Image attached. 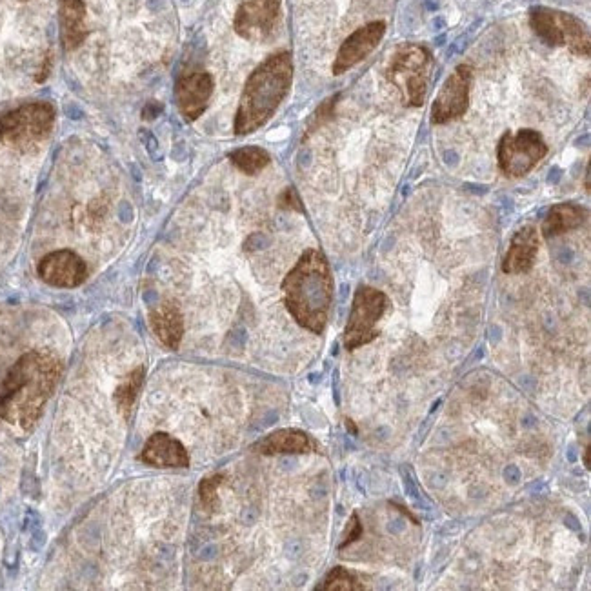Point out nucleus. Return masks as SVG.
I'll return each mask as SVG.
<instances>
[{
  "instance_id": "423d86ee",
  "label": "nucleus",
  "mask_w": 591,
  "mask_h": 591,
  "mask_svg": "<svg viewBox=\"0 0 591 591\" xmlns=\"http://www.w3.org/2000/svg\"><path fill=\"white\" fill-rule=\"evenodd\" d=\"M530 24L551 48L568 46L575 55H590V30L575 15L539 6L531 10Z\"/></svg>"
},
{
  "instance_id": "7ed1b4c3",
  "label": "nucleus",
  "mask_w": 591,
  "mask_h": 591,
  "mask_svg": "<svg viewBox=\"0 0 591 591\" xmlns=\"http://www.w3.org/2000/svg\"><path fill=\"white\" fill-rule=\"evenodd\" d=\"M293 81V61L288 51L268 57L242 90L239 110L235 117V133L250 135L270 121L271 115L286 99Z\"/></svg>"
},
{
  "instance_id": "20e7f679",
  "label": "nucleus",
  "mask_w": 591,
  "mask_h": 591,
  "mask_svg": "<svg viewBox=\"0 0 591 591\" xmlns=\"http://www.w3.org/2000/svg\"><path fill=\"white\" fill-rule=\"evenodd\" d=\"M433 57L430 50L419 44H406L395 51L386 70L388 81L401 91L406 106H422L430 84Z\"/></svg>"
},
{
  "instance_id": "2eb2a0df",
  "label": "nucleus",
  "mask_w": 591,
  "mask_h": 591,
  "mask_svg": "<svg viewBox=\"0 0 591 591\" xmlns=\"http://www.w3.org/2000/svg\"><path fill=\"white\" fill-rule=\"evenodd\" d=\"M539 253V233L533 226H524L511 239L510 250L502 262L506 273H526L533 268Z\"/></svg>"
},
{
  "instance_id": "6ab92c4d",
  "label": "nucleus",
  "mask_w": 591,
  "mask_h": 591,
  "mask_svg": "<svg viewBox=\"0 0 591 591\" xmlns=\"http://www.w3.org/2000/svg\"><path fill=\"white\" fill-rule=\"evenodd\" d=\"M584 221H586V211L581 206L571 204V202L557 204L548 211L546 219L542 222V235L546 239H551V237H557L566 231L579 228Z\"/></svg>"
},
{
  "instance_id": "f257e3e1",
  "label": "nucleus",
  "mask_w": 591,
  "mask_h": 591,
  "mask_svg": "<svg viewBox=\"0 0 591 591\" xmlns=\"http://www.w3.org/2000/svg\"><path fill=\"white\" fill-rule=\"evenodd\" d=\"M61 377V362L48 351H30L0 386V417L31 430Z\"/></svg>"
},
{
  "instance_id": "39448f33",
  "label": "nucleus",
  "mask_w": 591,
  "mask_h": 591,
  "mask_svg": "<svg viewBox=\"0 0 591 591\" xmlns=\"http://www.w3.org/2000/svg\"><path fill=\"white\" fill-rule=\"evenodd\" d=\"M50 102H30L0 117V142L11 148H31L44 141L55 124Z\"/></svg>"
},
{
  "instance_id": "f8f14e48",
  "label": "nucleus",
  "mask_w": 591,
  "mask_h": 591,
  "mask_svg": "<svg viewBox=\"0 0 591 591\" xmlns=\"http://www.w3.org/2000/svg\"><path fill=\"white\" fill-rule=\"evenodd\" d=\"M384 33H386L384 22H370L355 33H351L337 53V59L333 62V73L342 75L344 71L364 61L371 51L381 44Z\"/></svg>"
},
{
  "instance_id": "9d476101",
  "label": "nucleus",
  "mask_w": 591,
  "mask_h": 591,
  "mask_svg": "<svg viewBox=\"0 0 591 591\" xmlns=\"http://www.w3.org/2000/svg\"><path fill=\"white\" fill-rule=\"evenodd\" d=\"M471 68L466 64L457 66L448 81L444 82L437 101L431 108V121L435 124H446L455 121L468 110L470 104Z\"/></svg>"
},
{
  "instance_id": "f3484780",
  "label": "nucleus",
  "mask_w": 591,
  "mask_h": 591,
  "mask_svg": "<svg viewBox=\"0 0 591 591\" xmlns=\"http://www.w3.org/2000/svg\"><path fill=\"white\" fill-rule=\"evenodd\" d=\"M257 450L264 455H299L319 450V444L306 431L286 428L273 431L266 439H262Z\"/></svg>"
},
{
  "instance_id": "393cba45",
  "label": "nucleus",
  "mask_w": 591,
  "mask_h": 591,
  "mask_svg": "<svg viewBox=\"0 0 591 591\" xmlns=\"http://www.w3.org/2000/svg\"><path fill=\"white\" fill-rule=\"evenodd\" d=\"M281 206L286 210L302 211L301 199H299L297 191L293 190V188L284 191L281 195Z\"/></svg>"
},
{
  "instance_id": "1a4fd4ad",
  "label": "nucleus",
  "mask_w": 591,
  "mask_h": 591,
  "mask_svg": "<svg viewBox=\"0 0 591 591\" xmlns=\"http://www.w3.org/2000/svg\"><path fill=\"white\" fill-rule=\"evenodd\" d=\"M282 0H242L235 13V31L248 41H266L277 28Z\"/></svg>"
},
{
  "instance_id": "4468645a",
  "label": "nucleus",
  "mask_w": 591,
  "mask_h": 591,
  "mask_svg": "<svg viewBox=\"0 0 591 591\" xmlns=\"http://www.w3.org/2000/svg\"><path fill=\"white\" fill-rule=\"evenodd\" d=\"M142 462L153 468H188L190 455L181 441L168 433H155L146 442L141 455Z\"/></svg>"
},
{
  "instance_id": "5701e85b",
  "label": "nucleus",
  "mask_w": 591,
  "mask_h": 591,
  "mask_svg": "<svg viewBox=\"0 0 591 591\" xmlns=\"http://www.w3.org/2000/svg\"><path fill=\"white\" fill-rule=\"evenodd\" d=\"M222 479H224V475L217 473V475H211L208 479H204L201 486H199L202 506L208 511L217 510V506H219L217 491H219V486L222 484Z\"/></svg>"
},
{
  "instance_id": "4be33fe9",
  "label": "nucleus",
  "mask_w": 591,
  "mask_h": 591,
  "mask_svg": "<svg viewBox=\"0 0 591 591\" xmlns=\"http://www.w3.org/2000/svg\"><path fill=\"white\" fill-rule=\"evenodd\" d=\"M319 590L326 591H359L364 590V584L357 579L355 573L337 566L328 573L326 581L322 582V586H319Z\"/></svg>"
},
{
  "instance_id": "c85d7f7f",
  "label": "nucleus",
  "mask_w": 591,
  "mask_h": 591,
  "mask_svg": "<svg viewBox=\"0 0 591 591\" xmlns=\"http://www.w3.org/2000/svg\"><path fill=\"white\" fill-rule=\"evenodd\" d=\"M346 428H348V431L351 430V433H353V435H355V433H357V430H355V426H353V422H351L350 419H348V421H346Z\"/></svg>"
},
{
  "instance_id": "ddd939ff",
  "label": "nucleus",
  "mask_w": 591,
  "mask_h": 591,
  "mask_svg": "<svg viewBox=\"0 0 591 591\" xmlns=\"http://www.w3.org/2000/svg\"><path fill=\"white\" fill-rule=\"evenodd\" d=\"M213 95V79L210 73L195 71L177 82L175 97L182 117L186 121H197L210 104Z\"/></svg>"
},
{
  "instance_id": "dca6fc26",
  "label": "nucleus",
  "mask_w": 591,
  "mask_h": 591,
  "mask_svg": "<svg viewBox=\"0 0 591 591\" xmlns=\"http://www.w3.org/2000/svg\"><path fill=\"white\" fill-rule=\"evenodd\" d=\"M59 19H61V41L64 50H77L88 37L84 2L59 0Z\"/></svg>"
},
{
  "instance_id": "aec40b11",
  "label": "nucleus",
  "mask_w": 591,
  "mask_h": 591,
  "mask_svg": "<svg viewBox=\"0 0 591 591\" xmlns=\"http://www.w3.org/2000/svg\"><path fill=\"white\" fill-rule=\"evenodd\" d=\"M230 161L242 173L255 175V173H259V171L264 170L270 164L271 157L268 151L262 150L259 146H244V148H239V150L231 151Z\"/></svg>"
},
{
  "instance_id": "b1692460",
  "label": "nucleus",
  "mask_w": 591,
  "mask_h": 591,
  "mask_svg": "<svg viewBox=\"0 0 591 591\" xmlns=\"http://www.w3.org/2000/svg\"><path fill=\"white\" fill-rule=\"evenodd\" d=\"M361 535V519H359V515H357V513H353V515H351L350 522H348V528H346V531H344V537H342L344 541H342L341 550H344V548H348V546H350V544H353V542L357 541V539H361Z\"/></svg>"
},
{
  "instance_id": "412c9836",
  "label": "nucleus",
  "mask_w": 591,
  "mask_h": 591,
  "mask_svg": "<svg viewBox=\"0 0 591 591\" xmlns=\"http://www.w3.org/2000/svg\"><path fill=\"white\" fill-rule=\"evenodd\" d=\"M142 379H144V370L137 368V370L131 371L130 375L121 382V386L115 390V402H117V408L121 411L122 415H128L133 404L139 397V391H141Z\"/></svg>"
},
{
  "instance_id": "a211bd4d",
  "label": "nucleus",
  "mask_w": 591,
  "mask_h": 591,
  "mask_svg": "<svg viewBox=\"0 0 591 591\" xmlns=\"http://www.w3.org/2000/svg\"><path fill=\"white\" fill-rule=\"evenodd\" d=\"M151 330L159 337V341L170 350L181 346L184 335V319L175 302L164 301L150 313Z\"/></svg>"
},
{
  "instance_id": "cd10ccee",
  "label": "nucleus",
  "mask_w": 591,
  "mask_h": 591,
  "mask_svg": "<svg viewBox=\"0 0 591 591\" xmlns=\"http://www.w3.org/2000/svg\"><path fill=\"white\" fill-rule=\"evenodd\" d=\"M584 464H586V468H588V470H590V468H591L590 446H588V448H586V451H584Z\"/></svg>"
},
{
  "instance_id": "a878e982",
  "label": "nucleus",
  "mask_w": 591,
  "mask_h": 591,
  "mask_svg": "<svg viewBox=\"0 0 591 591\" xmlns=\"http://www.w3.org/2000/svg\"><path fill=\"white\" fill-rule=\"evenodd\" d=\"M504 479L511 482V484H517V482L521 481V471H519L517 466H510V468H506V471H504Z\"/></svg>"
},
{
  "instance_id": "bb28decb",
  "label": "nucleus",
  "mask_w": 591,
  "mask_h": 591,
  "mask_svg": "<svg viewBox=\"0 0 591 591\" xmlns=\"http://www.w3.org/2000/svg\"><path fill=\"white\" fill-rule=\"evenodd\" d=\"M559 179H561V170H559V168H555V170L551 171L550 179H548V181L553 182V184H557Z\"/></svg>"
},
{
  "instance_id": "6e6552de",
  "label": "nucleus",
  "mask_w": 591,
  "mask_h": 591,
  "mask_svg": "<svg viewBox=\"0 0 591 591\" xmlns=\"http://www.w3.org/2000/svg\"><path fill=\"white\" fill-rule=\"evenodd\" d=\"M548 146L539 131L506 133L499 144V166L510 177H524L546 157Z\"/></svg>"
},
{
  "instance_id": "f03ea898",
  "label": "nucleus",
  "mask_w": 591,
  "mask_h": 591,
  "mask_svg": "<svg viewBox=\"0 0 591 591\" xmlns=\"http://www.w3.org/2000/svg\"><path fill=\"white\" fill-rule=\"evenodd\" d=\"M286 308L302 328L322 333L333 301L330 264L319 250H308L282 282Z\"/></svg>"
},
{
  "instance_id": "9b49d317",
  "label": "nucleus",
  "mask_w": 591,
  "mask_h": 591,
  "mask_svg": "<svg viewBox=\"0 0 591 591\" xmlns=\"http://www.w3.org/2000/svg\"><path fill=\"white\" fill-rule=\"evenodd\" d=\"M39 277L55 288H77L86 281L88 268L75 251H53L39 262Z\"/></svg>"
},
{
  "instance_id": "0eeeda50",
  "label": "nucleus",
  "mask_w": 591,
  "mask_h": 591,
  "mask_svg": "<svg viewBox=\"0 0 591 591\" xmlns=\"http://www.w3.org/2000/svg\"><path fill=\"white\" fill-rule=\"evenodd\" d=\"M388 310V297L371 286H359L351 304L350 321L344 331V346L357 350L377 339V324Z\"/></svg>"
}]
</instances>
